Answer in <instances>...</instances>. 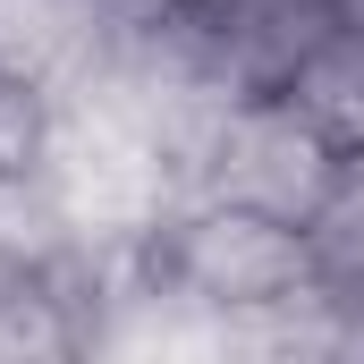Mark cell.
<instances>
[{
    "label": "cell",
    "instance_id": "obj_1",
    "mask_svg": "<svg viewBox=\"0 0 364 364\" xmlns=\"http://www.w3.org/2000/svg\"><path fill=\"white\" fill-rule=\"evenodd\" d=\"M127 263L144 288H161L170 305L203 314V322H279L314 296V263H305V229L212 203V195H178L153 212V229L127 246Z\"/></svg>",
    "mask_w": 364,
    "mask_h": 364
},
{
    "label": "cell",
    "instance_id": "obj_2",
    "mask_svg": "<svg viewBox=\"0 0 364 364\" xmlns=\"http://www.w3.org/2000/svg\"><path fill=\"white\" fill-rule=\"evenodd\" d=\"M339 170H348V153L322 136V119L305 102L246 93V102H229L195 136L178 195H212V203H237V212H263V220L305 229L322 212V195L339 186Z\"/></svg>",
    "mask_w": 364,
    "mask_h": 364
},
{
    "label": "cell",
    "instance_id": "obj_3",
    "mask_svg": "<svg viewBox=\"0 0 364 364\" xmlns=\"http://www.w3.org/2000/svg\"><path fill=\"white\" fill-rule=\"evenodd\" d=\"M220 93H288L339 34V0H178Z\"/></svg>",
    "mask_w": 364,
    "mask_h": 364
},
{
    "label": "cell",
    "instance_id": "obj_4",
    "mask_svg": "<svg viewBox=\"0 0 364 364\" xmlns=\"http://www.w3.org/2000/svg\"><path fill=\"white\" fill-rule=\"evenodd\" d=\"M127 0H0V85L43 93L51 110L110 68Z\"/></svg>",
    "mask_w": 364,
    "mask_h": 364
},
{
    "label": "cell",
    "instance_id": "obj_5",
    "mask_svg": "<svg viewBox=\"0 0 364 364\" xmlns=\"http://www.w3.org/2000/svg\"><path fill=\"white\" fill-rule=\"evenodd\" d=\"M305 263H314V305L364 314V153H348L339 186L305 220Z\"/></svg>",
    "mask_w": 364,
    "mask_h": 364
},
{
    "label": "cell",
    "instance_id": "obj_6",
    "mask_svg": "<svg viewBox=\"0 0 364 364\" xmlns=\"http://www.w3.org/2000/svg\"><path fill=\"white\" fill-rule=\"evenodd\" d=\"M288 102H305L339 153H364V34L339 26V34L322 43V60L288 85Z\"/></svg>",
    "mask_w": 364,
    "mask_h": 364
},
{
    "label": "cell",
    "instance_id": "obj_7",
    "mask_svg": "<svg viewBox=\"0 0 364 364\" xmlns=\"http://www.w3.org/2000/svg\"><path fill=\"white\" fill-rule=\"evenodd\" d=\"M339 26H348V34H364V0H339Z\"/></svg>",
    "mask_w": 364,
    "mask_h": 364
},
{
    "label": "cell",
    "instance_id": "obj_8",
    "mask_svg": "<svg viewBox=\"0 0 364 364\" xmlns=\"http://www.w3.org/2000/svg\"><path fill=\"white\" fill-rule=\"evenodd\" d=\"M0 178H9V170H0Z\"/></svg>",
    "mask_w": 364,
    "mask_h": 364
}]
</instances>
